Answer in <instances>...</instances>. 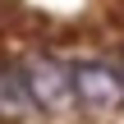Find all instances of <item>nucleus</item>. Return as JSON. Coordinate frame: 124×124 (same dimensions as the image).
<instances>
[{
	"label": "nucleus",
	"instance_id": "obj_1",
	"mask_svg": "<svg viewBox=\"0 0 124 124\" xmlns=\"http://www.w3.org/2000/svg\"><path fill=\"white\" fill-rule=\"evenodd\" d=\"M23 78H28V92H32L37 106H46V110H69L74 106V69H64L60 60L37 55L23 69Z\"/></svg>",
	"mask_w": 124,
	"mask_h": 124
},
{
	"label": "nucleus",
	"instance_id": "obj_3",
	"mask_svg": "<svg viewBox=\"0 0 124 124\" xmlns=\"http://www.w3.org/2000/svg\"><path fill=\"white\" fill-rule=\"evenodd\" d=\"M32 92H28V78L18 69H0V115L5 120H23L32 110Z\"/></svg>",
	"mask_w": 124,
	"mask_h": 124
},
{
	"label": "nucleus",
	"instance_id": "obj_2",
	"mask_svg": "<svg viewBox=\"0 0 124 124\" xmlns=\"http://www.w3.org/2000/svg\"><path fill=\"white\" fill-rule=\"evenodd\" d=\"M74 97L87 110H115L124 101V78L110 64H78L74 69Z\"/></svg>",
	"mask_w": 124,
	"mask_h": 124
}]
</instances>
